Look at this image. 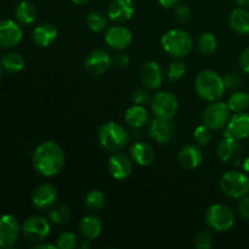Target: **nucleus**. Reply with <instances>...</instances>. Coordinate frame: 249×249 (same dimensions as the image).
<instances>
[{"instance_id": "f257e3e1", "label": "nucleus", "mask_w": 249, "mask_h": 249, "mask_svg": "<svg viewBox=\"0 0 249 249\" xmlns=\"http://www.w3.org/2000/svg\"><path fill=\"white\" fill-rule=\"evenodd\" d=\"M32 162L38 174L45 178L55 177L65 165V152L55 141H45L36 146Z\"/></svg>"}, {"instance_id": "f03ea898", "label": "nucleus", "mask_w": 249, "mask_h": 249, "mask_svg": "<svg viewBox=\"0 0 249 249\" xmlns=\"http://www.w3.org/2000/svg\"><path fill=\"white\" fill-rule=\"evenodd\" d=\"M195 90L207 102L220 101L225 95L226 87L223 77L212 70L201 71L195 79Z\"/></svg>"}, {"instance_id": "7ed1b4c3", "label": "nucleus", "mask_w": 249, "mask_h": 249, "mask_svg": "<svg viewBox=\"0 0 249 249\" xmlns=\"http://www.w3.org/2000/svg\"><path fill=\"white\" fill-rule=\"evenodd\" d=\"M100 145L108 152H118L129 142V133L123 125L116 122H106L97 131Z\"/></svg>"}, {"instance_id": "20e7f679", "label": "nucleus", "mask_w": 249, "mask_h": 249, "mask_svg": "<svg viewBox=\"0 0 249 249\" xmlns=\"http://www.w3.org/2000/svg\"><path fill=\"white\" fill-rule=\"evenodd\" d=\"M162 49L173 57H186L194 49V39L184 29H170L160 38Z\"/></svg>"}, {"instance_id": "39448f33", "label": "nucleus", "mask_w": 249, "mask_h": 249, "mask_svg": "<svg viewBox=\"0 0 249 249\" xmlns=\"http://www.w3.org/2000/svg\"><path fill=\"white\" fill-rule=\"evenodd\" d=\"M224 195L233 199H240L249 194V177L242 172L231 170L225 173L219 181Z\"/></svg>"}, {"instance_id": "423d86ee", "label": "nucleus", "mask_w": 249, "mask_h": 249, "mask_svg": "<svg viewBox=\"0 0 249 249\" xmlns=\"http://www.w3.org/2000/svg\"><path fill=\"white\" fill-rule=\"evenodd\" d=\"M206 223L215 232H226L235 224V214L225 204H212L206 212Z\"/></svg>"}, {"instance_id": "0eeeda50", "label": "nucleus", "mask_w": 249, "mask_h": 249, "mask_svg": "<svg viewBox=\"0 0 249 249\" xmlns=\"http://www.w3.org/2000/svg\"><path fill=\"white\" fill-rule=\"evenodd\" d=\"M150 106L158 118L173 119L179 109V102L172 92L160 91L151 97Z\"/></svg>"}, {"instance_id": "6e6552de", "label": "nucleus", "mask_w": 249, "mask_h": 249, "mask_svg": "<svg viewBox=\"0 0 249 249\" xmlns=\"http://www.w3.org/2000/svg\"><path fill=\"white\" fill-rule=\"evenodd\" d=\"M230 108L228 104L221 101L212 102L203 112V124L212 129V130H220L228 125L230 121Z\"/></svg>"}, {"instance_id": "1a4fd4ad", "label": "nucleus", "mask_w": 249, "mask_h": 249, "mask_svg": "<svg viewBox=\"0 0 249 249\" xmlns=\"http://www.w3.org/2000/svg\"><path fill=\"white\" fill-rule=\"evenodd\" d=\"M22 233L28 242H43L50 235V223L43 216H31L22 225Z\"/></svg>"}, {"instance_id": "9d476101", "label": "nucleus", "mask_w": 249, "mask_h": 249, "mask_svg": "<svg viewBox=\"0 0 249 249\" xmlns=\"http://www.w3.org/2000/svg\"><path fill=\"white\" fill-rule=\"evenodd\" d=\"M112 66V57L104 49H95L85 57L84 68L92 77H99L106 73Z\"/></svg>"}, {"instance_id": "9b49d317", "label": "nucleus", "mask_w": 249, "mask_h": 249, "mask_svg": "<svg viewBox=\"0 0 249 249\" xmlns=\"http://www.w3.org/2000/svg\"><path fill=\"white\" fill-rule=\"evenodd\" d=\"M22 229L11 214L0 216V248H11L18 241Z\"/></svg>"}, {"instance_id": "f8f14e48", "label": "nucleus", "mask_w": 249, "mask_h": 249, "mask_svg": "<svg viewBox=\"0 0 249 249\" xmlns=\"http://www.w3.org/2000/svg\"><path fill=\"white\" fill-rule=\"evenodd\" d=\"M23 38L22 27L12 19L0 21V46L1 48H15L21 43Z\"/></svg>"}, {"instance_id": "ddd939ff", "label": "nucleus", "mask_w": 249, "mask_h": 249, "mask_svg": "<svg viewBox=\"0 0 249 249\" xmlns=\"http://www.w3.org/2000/svg\"><path fill=\"white\" fill-rule=\"evenodd\" d=\"M133 160L122 152H113L108 160V172L116 180H125L133 173Z\"/></svg>"}, {"instance_id": "4468645a", "label": "nucleus", "mask_w": 249, "mask_h": 249, "mask_svg": "<svg viewBox=\"0 0 249 249\" xmlns=\"http://www.w3.org/2000/svg\"><path fill=\"white\" fill-rule=\"evenodd\" d=\"M133 33L129 28L123 26L109 27L105 36V41L109 48L114 50H125L133 43Z\"/></svg>"}, {"instance_id": "2eb2a0df", "label": "nucleus", "mask_w": 249, "mask_h": 249, "mask_svg": "<svg viewBox=\"0 0 249 249\" xmlns=\"http://www.w3.org/2000/svg\"><path fill=\"white\" fill-rule=\"evenodd\" d=\"M148 133L152 140L157 141L158 143H168L172 141L175 134V125L173 124L172 119L153 118L148 125Z\"/></svg>"}, {"instance_id": "dca6fc26", "label": "nucleus", "mask_w": 249, "mask_h": 249, "mask_svg": "<svg viewBox=\"0 0 249 249\" xmlns=\"http://www.w3.org/2000/svg\"><path fill=\"white\" fill-rule=\"evenodd\" d=\"M216 155L223 162L238 164L242 158V147L238 143L237 139L225 136V139L221 140L216 147Z\"/></svg>"}, {"instance_id": "f3484780", "label": "nucleus", "mask_w": 249, "mask_h": 249, "mask_svg": "<svg viewBox=\"0 0 249 249\" xmlns=\"http://www.w3.org/2000/svg\"><path fill=\"white\" fill-rule=\"evenodd\" d=\"M57 190L53 185L40 184L34 189L32 194V203L38 209H48L57 201Z\"/></svg>"}, {"instance_id": "a211bd4d", "label": "nucleus", "mask_w": 249, "mask_h": 249, "mask_svg": "<svg viewBox=\"0 0 249 249\" xmlns=\"http://www.w3.org/2000/svg\"><path fill=\"white\" fill-rule=\"evenodd\" d=\"M135 12L133 0H112L107 9V16L112 22L116 23H125Z\"/></svg>"}, {"instance_id": "6ab92c4d", "label": "nucleus", "mask_w": 249, "mask_h": 249, "mask_svg": "<svg viewBox=\"0 0 249 249\" xmlns=\"http://www.w3.org/2000/svg\"><path fill=\"white\" fill-rule=\"evenodd\" d=\"M225 136L237 139H247L249 138V113L237 112L230 117L228 125H226Z\"/></svg>"}, {"instance_id": "aec40b11", "label": "nucleus", "mask_w": 249, "mask_h": 249, "mask_svg": "<svg viewBox=\"0 0 249 249\" xmlns=\"http://www.w3.org/2000/svg\"><path fill=\"white\" fill-rule=\"evenodd\" d=\"M141 80L148 90H157L163 83V70L156 61H148L141 68Z\"/></svg>"}, {"instance_id": "412c9836", "label": "nucleus", "mask_w": 249, "mask_h": 249, "mask_svg": "<svg viewBox=\"0 0 249 249\" xmlns=\"http://www.w3.org/2000/svg\"><path fill=\"white\" fill-rule=\"evenodd\" d=\"M178 162L185 170H195L203 162V153L201 148L195 145H186L180 150Z\"/></svg>"}, {"instance_id": "4be33fe9", "label": "nucleus", "mask_w": 249, "mask_h": 249, "mask_svg": "<svg viewBox=\"0 0 249 249\" xmlns=\"http://www.w3.org/2000/svg\"><path fill=\"white\" fill-rule=\"evenodd\" d=\"M57 36L58 31L53 24L41 23L33 29L32 39H33L34 44L39 48H48L51 44L55 43Z\"/></svg>"}, {"instance_id": "5701e85b", "label": "nucleus", "mask_w": 249, "mask_h": 249, "mask_svg": "<svg viewBox=\"0 0 249 249\" xmlns=\"http://www.w3.org/2000/svg\"><path fill=\"white\" fill-rule=\"evenodd\" d=\"M130 157L135 164L140 165V167H147L153 163L156 153L150 143L139 141L130 147Z\"/></svg>"}, {"instance_id": "b1692460", "label": "nucleus", "mask_w": 249, "mask_h": 249, "mask_svg": "<svg viewBox=\"0 0 249 249\" xmlns=\"http://www.w3.org/2000/svg\"><path fill=\"white\" fill-rule=\"evenodd\" d=\"M79 231L84 240L94 241L100 237L102 232V221L99 216L94 214H88L83 216L79 223Z\"/></svg>"}, {"instance_id": "393cba45", "label": "nucleus", "mask_w": 249, "mask_h": 249, "mask_svg": "<svg viewBox=\"0 0 249 249\" xmlns=\"http://www.w3.org/2000/svg\"><path fill=\"white\" fill-rule=\"evenodd\" d=\"M229 26L238 34H249V11L246 7L232 10L229 16Z\"/></svg>"}, {"instance_id": "a878e982", "label": "nucleus", "mask_w": 249, "mask_h": 249, "mask_svg": "<svg viewBox=\"0 0 249 249\" xmlns=\"http://www.w3.org/2000/svg\"><path fill=\"white\" fill-rule=\"evenodd\" d=\"M124 118L128 125H130L133 129H140L145 126L148 123V111L145 108V106L141 105H133L126 109Z\"/></svg>"}, {"instance_id": "bb28decb", "label": "nucleus", "mask_w": 249, "mask_h": 249, "mask_svg": "<svg viewBox=\"0 0 249 249\" xmlns=\"http://www.w3.org/2000/svg\"><path fill=\"white\" fill-rule=\"evenodd\" d=\"M15 16H16V19L19 24L29 26V24L36 22V16H38V10L33 2H31L29 0H23L16 6Z\"/></svg>"}, {"instance_id": "cd10ccee", "label": "nucleus", "mask_w": 249, "mask_h": 249, "mask_svg": "<svg viewBox=\"0 0 249 249\" xmlns=\"http://www.w3.org/2000/svg\"><path fill=\"white\" fill-rule=\"evenodd\" d=\"M0 65L6 72L17 73L24 68V58L18 53H9L2 56Z\"/></svg>"}, {"instance_id": "c85d7f7f", "label": "nucleus", "mask_w": 249, "mask_h": 249, "mask_svg": "<svg viewBox=\"0 0 249 249\" xmlns=\"http://www.w3.org/2000/svg\"><path fill=\"white\" fill-rule=\"evenodd\" d=\"M84 204L89 211L100 212L106 204V197L100 190H91L85 196Z\"/></svg>"}, {"instance_id": "c756f323", "label": "nucleus", "mask_w": 249, "mask_h": 249, "mask_svg": "<svg viewBox=\"0 0 249 249\" xmlns=\"http://www.w3.org/2000/svg\"><path fill=\"white\" fill-rule=\"evenodd\" d=\"M218 48V40L211 32H204L198 38V50L202 55L209 56L215 53Z\"/></svg>"}, {"instance_id": "7c9ffc66", "label": "nucleus", "mask_w": 249, "mask_h": 249, "mask_svg": "<svg viewBox=\"0 0 249 249\" xmlns=\"http://www.w3.org/2000/svg\"><path fill=\"white\" fill-rule=\"evenodd\" d=\"M228 106L231 112H243L249 107V95L245 91H237L229 97Z\"/></svg>"}, {"instance_id": "2f4dec72", "label": "nucleus", "mask_w": 249, "mask_h": 249, "mask_svg": "<svg viewBox=\"0 0 249 249\" xmlns=\"http://www.w3.org/2000/svg\"><path fill=\"white\" fill-rule=\"evenodd\" d=\"M87 24L90 31L95 32V33L104 32L107 28L106 15L100 11H91L87 17Z\"/></svg>"}, {"instance_id": "473e14b6", "label": "nucleus", "mask_w": 249, "mask_h": 249, "mask_svg": "<svg viewBox=\"0 0 249 249\" xmlns=\"http://www.w3.org/2000/svg\"><path fill=\"white\" fill-rule=\"evenodd\" d=\"M49 219L51 223L56 224V225H63V224L68 223L71 219L70 208L66 206L55 207L49 214Z\"/></svg>"}, {"instance_id": "72a5a7b5", "label": "nucleus", "mask_w": 249, "mask_h": 249, "mask_svg": "<svg viewBox=\"0 0 249 249\" xmlns=\"http://www.w3.org/2000/svg\"><path fill=\"white\" fill-rule=\"evenodd\" d=\"M194 139L199 146H207L213 139V130L206 124L198 125L194 131Z\"/></svg>"}, {"instance_id": "f704fd0d", "label": "nucleus", "mask_w": 249, "mask_h": 249, "mask_svg": "<svg viewBox=\"0 0 249 249\" xmlns=\"http://www.w3.org/2000/svg\"><path fill=\"white\" fill-rule=\"evenodd\" d=\"M186 73V66L182 61H174L170 63L169 68H168L167 77L170 82H177V80L181 79Z\"/></svg>"}, {"instance_id": "c9c22d12", "label": "nucleus", "mask_w": 249, "mask_h": 249, "mask_svg": "<svg viewBox=\"0 0 249 249\" xmlns=\"http://www.w3.org/2000/svg\"><path fill=\"white\" fill-rule=\"evenodd\" d=\"M78 245L77 236L70 231H65L58 236L57 241H56V246L60 249H74Z\"/></svg>"}, {"instance_id": "e433bc0d", "label": "nucleus", "mask_w": 249, "mask_h": 249, "mask_svg": "<svg viewBox=\"0 0 249 249\" xmlns=\"http://www.w3.org/2000/svg\"><path fill=\"white\" fill-rule=\"evenodd\" d=\"M173 18L178 23H187L192 18V11L186 5H177L173 7Z\"/></svg>"}, {"instance_id": "4c0bfd02", "label": "nucleus", "mask_w": 249, "mask_h": 249, "mask_svg": "<svg viewBox=\"0 0 249 249\" xmlns=\"http://www.w3.org/2000/svg\"><path fill=\"white\" fill-rule=\"evenodd\" d=\"M195 246L198 249H211L213 247V238H212L211 233L206 232V231L199 232L195 241Z\"/></svg>"}, {"instance_id": "58836bf2", "label": "nucleus", "mask_w": 249, "mask_h": 249, "mask_svg": "<svg viewBox=\"0 0 249 249\" xmlns=\"http://www.w3.org/2000/svg\"><path fill=\"white\" fill-rule=\"evenodd\" d=\"M150 95H148V92L145 89H138L131 94V101L134 102V105L145 106L146 104H150Z\"/></svg>"}, {"instance_id": "ea45409f", "label": "nucleus", "mask_w": 249, "mask_h": 249, "mask_svg": "<svg viewBox=\"0 0 249 249\" xmlns=\"http://www.w3.org/2000/svg\"><path fill=\"white\" fill-rule=\"evenodd\" d=\"M226 89H236L241 84V77L236 72H229L223 77Z\"/></svg>"}, {"instance_id": "a19ab883", "label": "nucleus", "mask_w": 249, "mask_h": 249, "mask_svg": "<svg viewBox=\"0 0 249 249\" xmlns=\"http://www.w3.org/2000/svg\"><path fill=\"white\" fill-rule=\"evenodd\" d=\"M237 212L238 215H240L241 219L243 220H249V196L242 197L240 198V202H238L237 206Z\"/></svg>"}, {"instance_id": "79ce46f5", "label": "nucleus", "mask_w": 249, "mask_h": 249, "mask_svg": "<svg viewBox=\"0 0 249 249\" xmlns=\"http://www.w3.org/2000/svg\"><path fill=\"white\" fill-rule=\"evenodd\" d=\"M129 63H130V57L124 53H116L114 57L112 58V65L116 66L117 68H125L128 67Z\"/></svg>"}, {"instance_id": "37998d69", "label": "nucleus", "mask_w": 249, "mask_h": 249, "mask_svg": "<svg viewBox=\"0 0 249 249\" xmlns=\"http://www.w3.org/2000/svg\"><path fill=\"white\" fill-rule=\"evenodd\" d=\"M240 67L245 73L249 74V46L241 53L240 55Z\"/></svg>"}, {"instance_id": "c03bdc74", "label": "nucleus", "mask_w": 249, "mask_h": 249, "mask_svg": "<svg viewBox=\"0 0 249 249\" xmlns=\"http://www.w3.org/2000/svg\"><path fill=\"white\" fill-rule=\"evenodd\" d=\"M157 1L160 6L165 7V9H173L177 5H179L181 0H157Z\"/></svg>"}, {"instance_id": "a18cd8bd", "label": "nucleus", "mask_w": 249, "mask_h": 249, "mask_svg": "<svg viewBox=\"0 0 249 249\" xmlns=\"http://www.w3.org/2000/svg\"><path fill=\"white\" fill-rule=\"evenodd\" d=\"M33 249H57V246L56 245H50V243H44L43 242H39V243H36V245H33Z\"/></svg>"}, {"instance_id": "49530a36", "label": "nucleus", "mask_w": 249, "mask_h": 249, "mask_svg": "<svg viewBox=\"0 0 249 249\" xmlns=\"http://www.w3.org/2000/svg\"><path fill=\"white\" fill-rule=\"evenodd\" d=\"M236 2H237V5L240 7H249V0H236Z\"/></svg>"}, {"instance_id": "de8ad7c7", "label": "nucleus", "mask_w": 249, "mask_h": 249, "mask_svg": "<svg viewBox=\"0 0 249 249\" xmlns=\"http://www.w3.org/2000/svg\"><path fill=\"white\" fill-rule=\"evenodd\" d=\"M243 169H245V172L249 173V157L246 158L245 162H243Z\"/></svg>"}, {"instance_id": "09e8293b", "label": "nucleus", "mask_w": 249, "mask_h": 249, "mask_svg": "<svg viewBox=\"0 0 249 249\" xmlns=\"http://www.w3.org/2000/svg\"><path fill=\"white\" fill-rule=\"evenodd\" d=\"M72 2L75 5H84L89 2V0H72Z\"/></svg>"}, {"instance_id": "8fccbe9b", "label": "nucleus", "mask_w": 249, "mask_h": 249, "mask_svg": "<svg viewBox=\"0 0 249 249\" xmlns=\"http://www.w3.org/2000/svg\"><path fill=\"white\" fill-rule=\"evenodd\" d=\"M1 65H0V79H1Z\"/></svg>"}]
</instances>
